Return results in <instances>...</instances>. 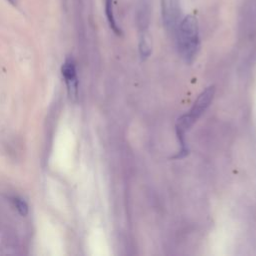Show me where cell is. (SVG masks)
Masks as SVG:
<instances>
[{"mask_svg":"<svg viewBox=\"0 0 256 256\" xmlns=\"http://www.w3.org/2000/svg\"><path fill=\"white\" fill-rule=\"evenodd\" d=\"M215 93V87L209 86L201 92L196 101L194 102L191 109L184 115H182L176 122V135L180 145V151L175 158H182L188 154V149L185 142V134L190 129L197 119L205 112L209 107Z\"/></svg>","mask_w":256,"mask_h":256,"instance_id":"obj_1","label":"cell"},{"mask_svg":"<svg viewBox=\"0 0 256 256\" xmlns=\"http://www.w3.org/2000/svg\"><path fill=\"white\" fill-rule=\"evenodd\" d=\"M177 44L181 56L187 63H191L199 50V26L197 19L188 15L184 17L176 31Z\"/></svg>","mask_w":256,"mask_h":256,"instance_id":"obj_2","label":"cell"},{"mask_svg":"<svg viewBox=\"0 0 256 256\" xmlns=\"http://www.w3.org/2000/svg\"><path fill=\"white\" fill-rule=\"evenodd\" d=\"M161 14L166 30L170 33H176L181 21L179 0H161Z\"/></svg>","mask_w":256,"mask_h":256,"instance_id":"obj_3","label":"cell"},{"mask_svg":"<svg viewBox=\"0 0 256 256\" xmlns=\"http://www.w3.org/2000/svg\"><path fill=\"white\" fill-rule=\"evenodd\" d=\"M62 74L64 78H65L69 95L71 97H76L77 91H78V80H77V75H76L75 64L72 59H67L65 63L63 64Z\"/></svg>","mask_w":256,"mask_h":256,"instance_id":"obj_4","label":"cell"},{"mask_svg":"<svg viewBox=\"0 0 256 256\" xmlns=\"http://www.w3.org/2000/svg\"><path fill=\"white\" fill-rule=\"evenodd\" d=\"M152 38L151 35L147 31L141 33L140 40H139V54L140 57L145 60L151 55L152 52Z\"/></svg>","mask_w":256,"mask_h":256,"instance_id":"obj_5","label":"cell"},{"mask_svg":"<svg viewBox=\"0 0 256 256\" xmlns=\"http://www.w3.org/2000/svg\"><path fill=\"white\" fill-rule=\"evenodd\" d=\"M105 2V15L107 18V21L109 23L110 28L113 30V32L117 35H121L122 31L117 25V22L114 17V12H113V0H104Z\"/></svg>","mask_w":256,"mask_h":256,"instance_id":"obj_6","label":"cell"},{"mask_svg":"<svg viewBox=\"0 0 256 256\" xmlns=\"http://www.w3.org/2000/svg\"><path fill=\"white\" fill-rule=\"evenodd\" d=\"M13 202L17 208V210L19 211V213L22 216H26L27 215V213H28V205L27 203L23 200V199H21L19 197H15L13 198Z\"/></svg>","mask_w":256,"mask_h":256,"instance_id":"obj_7","label":"cell"},{"mask_svg":"<svg viewBox=\"0 0 256 256\" xmlns=\"http://www.w3.org/2000/svg\"><path fill=\"white\" fill-rule=\"evenodd\" d=\"M67 1H68V0H62V4H63L64 6H65V8H66V6H67Z\"/></svg>","mask_w":256,"mask_h":256,"instance_id":"obj_8","label":"cell"},{"mask_svg":"<svg viewBox=\"0 0 256 256\" xmlns=\"http://www.w3.org/2000/svg\"><path fill=\"white\" fill-rule=\"evenodd\" d=\"M8 2H10L12 5H15V0H7Z\"/></svg>","mask_w":256,"mask_h":256,"instance_id":"obj_9","label":"cell"}]
</instances>
